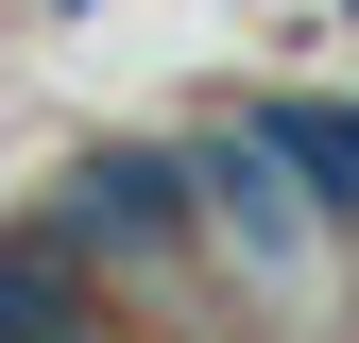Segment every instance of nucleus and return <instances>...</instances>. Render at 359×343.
<instances>
[{"label":"nucleus","instance_id":"obj_1","mask_svg":"<svg viewBox=\"0 0 359 343\" xmlns=\"http://www.w3.org/2000/svg\"><path fill=\"white\" fill-rule=\"evenodd\" d=\"M189 189H205V257L257 292V309H325V292H342V240L359 224L257 138V120H205V138H189Z\"/></svg>","mask_w":359,"mask_h":343},{"label":"nucleus","instance_id":"obj_2","mask_svg":"<svg viewBox=\"0 0 359 343\" xmlns=\"http://www.w3.org/2000/svg\"><path fill=\"white\" fill-rule=\"evenodd\" d=\"M34 206H52V224L103 257L120 292H189V240H205V189H189V155H154V138H103V155H69Z\"/></svg>","mask_w":359,"mask_h":343},{"label":"nucleus","instance_id":"obj_3","mask_svg":"<svg viewBox=\"0 0 359 343\" xmlns=\"http://www.w3.org/2000/svg\"><path fill=\"white\" fill-rule=\"evenodd\" d=\"M103 309H120V275L52 224V206L0 224V343H52V326H103Z\"/></svg>","mask_w":359,"mask_h":343},{"label":"nucleus","instance_id":"obj_4","mask_svg":"<svg viewBox=\"0 0 359 343\" xmlns=\"http://www.w3.org/2000/svg\"><path fill=\"white\" fill-rule=\"evenodd\" d=\"M240 120H257V138H274V155L308 172V189H325L342 224H359V103H342V86H257Z\"/></svg>","mask_w":359,"mask_h":343}]
</instances>
